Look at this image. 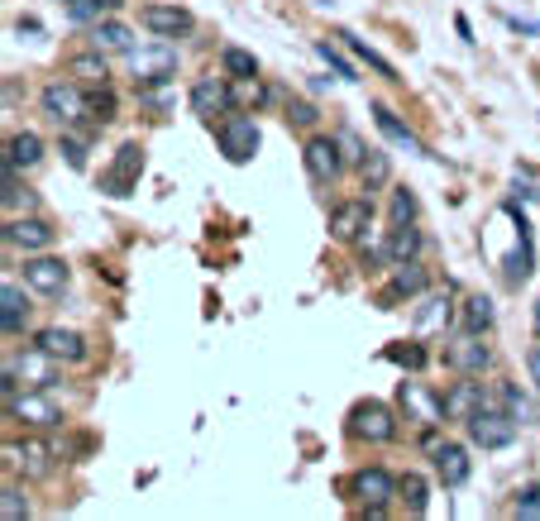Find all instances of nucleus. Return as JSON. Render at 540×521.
Wrapping results in <instances>:
<instances>
[{
	"label": "nucleus",
	"instance_id": "1",
	"mask_svg": "<svg viewBox=\"0 0 540 521\" xmlns=\"http://www.w3.org/2000/svg\"><path fill=\"white\" fill-rule=\"evenodd\" d=\"M125 63H130V77L134 87H153V82H173L177 77V48L158 34L153 44H139L125 53Z\"/></svg>",
	"mask_w": 540,
	"mask_h": 521
},
{
	"label": "nucleus",
	"instance_id": "2",
	"mask_svg": "<svg viewBox=\"0 0 540 521\" xmlns=\"http://www.w3.org/2000/svg\"><path fill=\"white\" fill-rule=\"evenodd\" d=\"M464 426H469V445H478V450H507V445H512V440H517V416L507 412V407H502V402H488V407H483V412H474L469 416V421H464Z\"/></svg>",
	"mask_w": 540,
	"mask_h": 521
},
{
	"label": "nucleus",
	"instance_id": "3",
	"mask_svg": "<svg viewBox=\"0 0 540 521\" xmlns=\"http://www.w3.org/2000/svg\"><path fill=\"white\" fill-rule=\"evenodd\" d=\"M39 106H44V115L53 120V125H82L91 115V96L77 82H48L44 96H39Z\"/></svg>",
	"mask_w": 540,
	"mask_h": 521
},
{
	"label": "nucleus",
	"instance_id": "4",
	"mask_svg": "<svg viewBox=\"0 0 540 521\" xmlns=\"http://www.w3.org/2000/svg\"><path fill=\"white\" fill-rule=\"evenodd\" d=\"M216 139H220V153H225L230 163H249V158L259 153V125H254L249 115H239V110L220 115Z\"/></svg>",
	"mask_w": 540,
	"mask_h": 521
},
{
	"label": "nucleus",
	"instance_id": "5",
	"mask_svg": "<svg viewBox=\"0 0 540 521\" xmlns=\"http://www.w3.org/2000/svg\"><path fill=\"white\" fill-rule=\"evenodd\" d=\"M349 431L359 435V440H368V445H392L397 440V416H392L388 402H359L354 412H349Z\"/></svg>",
	"mask_w": 540,
	"mask_h": 521
},
{
	"label": "nucleus",
	"instance_id": "6",
	"mask_svg": "<svg viewBox=\"0 0 540 521\" xmlns=\"http://www.w3.org/2000/svg\"><path fill=\"white\" fill-rule=\"evenodd\" d=\"M302 158H306V173H311V182H316V187H330V182H335V177L349 168L345 149H340V139H335V134H316V139H306Z\"/></svg>",
	"mask_w": 540,
	"mask_h": 521
},
{
	"label": "nucleus",
	"instance_id": "7",
	"mask_svg": "<svg viewBox=\"0 0 540 521\" xmlns=\"http://www.w3.org/2000/svg\"><path fill=\"white\" fill-rule=\"evenodd\" d=\"M48 388H24L15 392L10 402H5V412L15 416V421H24V426H34V431H53V426H63V412H58V402L53 397H44Z\"/></svg>",
	"mask_w": 540,
	"mask_h": 521
},
{
	"label": "nucleus",
	"instance_id": "8",
	"mask_svg": "<svg viewBox=\"0 0 540 521\" xmlns=\"http://www.w3.org/2000/svg\"><path fill=\"white\" fill-rule=\"evenodd\" d=\"M67 283H72V268L63 259H53V254H29L24 259V287L29 292H39V297H63Z\"/></svg>",
	"mask_w": 540,
	"mask_h": 521
},
{
	"label": "nucleus",
	"instance_id": "9",
	"mask_svg": "<svg viewBox=\"0 0 540 521\" xmlns=\"http://www.w3.org/2000/svg\"><path fill=\"white\" fill-rule=\"evenodd\" d=\"M5 373L15 378V383H24V388H53L58 383V359L48 354V349H24V354H15L10 364H5Z\"/></svg>",
	"mask_w": 540,
	"mask_h": 521
},
{
	"label": "nucleus",
	"instance_id": "10",
	"mask_svg": "<svg viewBox=\"0 0 540 521\" xmlns=\"http://www.w3.org/2000/svg\"><path fill=\"white\" fill-rule=\"evenodd\" d=\"M402 412H407V421H416L421 431H435L440 421H445V397H435L426 383H402Z\"/></svg>",
	"mask_w": 540,
	"mask_h": 521
},
{
	"label": "nucleus",
	"instance_id": "11",
	"mask_svg": "<svg viewBox=\"0 0 540 521\" xmlns=\"http://www.w3.org/2000/svg\"><path fill=\"white\" fill-rule=\"evenodd\" d=\"M445 364H450L454 373H469V378H474V373L493 369V349L483 345V335H478V330H464V335L445 349Z\"/></svg>",
	"mask_w": 540,
	"mask_h": 521
},
{
	"label": "nucleus",
	"instance_id": "12",
	"mask_svg": "<svg viewBox=\"0 0 540 521\" xmlns=\"http://www.w3.org/2000/svg\"><path fill=\"white\" fill-rule=\"evenodd\" d=\"M373 230V201H340L335 211H330V239H340V244H354V239Z\"/></svg>",
	"mask_w": 540,
	"mask_h": 521
},
{
	"label": "nucleus",
	"instance_id": "13",
	"mask_svg": "<svg viewBox=\"0 0 540 521\" xmlns=\"http://www.w3.org/2000/svg\"><path fill=\"white\" fill-rule=\"evenodd\" d=\"M239 101H235V87L225 77H201L192 87V110L201 120H216V115H230Z\"/></svg>",
	"mask_w": 540,
	"mask_h": 521
},
{
	"label": "nucleus",
	"instance_id": "14",
	"mask_svg": "<svg viewBox=\"0 0 540 521\" xmlns=\"http://www.w3.org/2000/svg\"><path fill=\"white\" fill-rule=\"evenodd\" d=\"M5 244H15L24 254H44V249H53V225L39 216H10L5 220Z\"/></svg>",
	"mask_w": 540,
	"mask_h": 521
},
{
	"label": "nucleus",
	"instance_id": "15",
	"mask_svg": "<svg viewBox=\"0 0 540 521\" xmlns=\"http://www.w3.org/2000/svg\"><path fill=\"white\" fill-rule=\"evenodd\" d=\"M139 173H144V149H139V144H125V149L115 153L110 173L101 177V192L106 196H130V187L139 182Z\"/></svg>",
	"mask_w": 540,
	"mask_h": 521
},
{
	"label": "nucleus",
	"instance_id": "16",
	"mask_svg": "<svg viewBox=\"0 0 540 521\" xmlns=\"http://www.w3.org/2000/svg\"><path fill=\"white\" fill-rule=\"evenodd\" d=\"M397 483H402V478H392L383 464H368V469L354 474V498L364 502V507H388V502L397 498Z\"/></svg>",
	"mask_w": 540,
	"mask_h": 521
},
{
	"label": "nucleus",
	"instance_id": "17",
	"mask_svg": "<svg viewBox=\"0 0 540 521\" xmlns=\"http://www.w3.org/2000/svg\"><path fill=\"white\" fill-rule=\"evenodd\" d=\"M139 24L149 29V34H163V39H177V34H192V10H182V5H144L139 10Z\"/></svg>",
	"mask_w": 540,
	"mask_h": 521
},
{
	"label": "nucleus",
	"instance_id": "18",
	"mask_svg": "<svg viewBox=\"0 0 540 521\" xmlns=\"http://www.w3.org/2000/svg\"><path fill=\"white\" fill-rule=\"evenodd\" d=\"M34 345L48 349L58 364H82V359H87V340L67 326H44L39 335H34Z\"/></svg>",
	"mask_w": 540,
	"mask_h": 521
},
{
	"label": "nucleus",
	"instance_id": "19",
	"mask_svg": "<svg viewBox=\"0 0 540 521\" xmlns=\"http://www.w3.org/2000/svg\"><path fill=\"white\" fill-rule=\"evenodd\" d=\"M431 455H435V474H440L445 488H464V483H469L474 464H469V450H464V445H450V440H445V445H435Z\"/></svg>",
	"mask_w": 540,
	"mask_h": 521
},
{
	"label": "nucleus",
	"instance_id": "20",
	"mask_svg": "<svg viewBox=\"0 0 540 521\" xmlns=\"http://www.w3.org/2000/svg\"><path fill=\"white\" fill-rule=\"evenodd\" d=\"M373 125H378V134L388 139V144H397V149H407V153H416V158H435L431 149H426V139H416V134L392 115L388 106H373Z\"/></svg>",
	"mask_w": 540,
	"mask_h": 521
},
{
	"label": "nucleus",
	"instance_id": "21",
	"mask_svg": "<svg viewBox=\"0 0 540 521\" xmlns=\"http://www.w3.org/2000/svg\"><path fill=\"white\" fill-rule=\"evenodd\" d=\"M5 459L15 464V469H24V478H44L48 469H53V450H48L44 440H24V445H5Z\"/></svg>",
	"mask_w": 540,
	"mask_h": 521
},
{
	"label": "nucleus",
	"instance_id": "22",
	"mask_svg": "<svg viewBox=\"0 0 540 521\" xmlns=\"http://www.w3.org/2000/svg\"><path fill=\"white\" fill-rule=\"evenodd\" d=\"M483 407H488L483 383H454V388L445 392V421H469V416L483 412Z\"/></svg>",
	"mask_w": 540,
	"mask_h": 521
},
{
	"label": "nucleus",
	"instance_id": "23",
	"mask_svg": "<svg viewBox=\"0 0 540 521\" xmlns=\"http://www.w3.org/2000/svg\"><path fill=\"white\" fill-rule=\"evenodd\" d=\"M91 48H101V53H130L134 29L120 20H96L91 24Z\"/></svg>",
	"mask_w": 540,
	"mask_h": 521
},
{
	"label": "nucleus",
	"instance_id": "24",
	"mask_svg": "<svg viewBox=\"0 0 540 521\" xmlns=\"http://www.w3.org/2000/svg\"><path fill=\"white\" fill-rule=\"evenodd\" d=\"M24 321H29V297H24V287L5 283L0 287V326H5V335H20Z\"/></svg>",
	"mask_w": 540,
	"mask_h": 521
},
{
	"label": "nucleus",
	"instance_id": "25",
	"mask_svg": "<svg viewBox=\"0 0 540 521\" xmlns=\"http://www.w3.org/2000/svg\"><path fill=\"white\" fill-rule=\"evenodd\" d=\"M411 259H421V230H416V220L388 230V268L392 263H411Z\"/></svg>",
	"mask_w": 540,
	"mask_h": 521
},
{
	"label": "nucleus",
	"instance_id": "26",
	"mask_svg": "<svg viewBox=\"0 0 540 521\" xmlns=\"http://www.w3.org/2000/svg\"><path fill=\"white\" fill-rule=\"evenodd\" d=\"M5 158H10L15 168H39V158H44V139H39L34 130L10 134V144H5Z\"/></svg>",
	"mask_w": 540,
	"mask_h": 521
},
{
	"label": "nucleus",
	"instance_id": "27",
	"mask_svg": "<svg viewBox=\"0 0 540 521\" xmlns=\"http://www.w3.org/2000/svg\"><path fill=\"white\" fill-rule=\"evenodd\" d=\"M67 72L77 77V82H87V87H106V53L101 48H91V53H77L72 63H67Z\"/></svg>",
	"mask_w": 540,
	"mask_h": 521
},
{
	"label": "nucleus",
	"instance_id": "28",
	"mask_svg": "<svg viewBox=\"0 0 540 521\" xmlns=\"http://www.w3.org/2000/svg\"><path fill=\"white\" fill-rule=\"evenodd\" d=\"M397 498L407 502L411 517H426V507H431V483L421 474H402V483H397Z\"/></svg>",
	"mask_w": 540,
	"mask_h": 521
},
{
	"label": "nucleus",
	"instance_id": "29",
	"mask_svg": "<svg viewBox=\"0 0 540 521\" xmlns=\"http://www.w3.org/2000/svg\"><path fill=\"white\" fill-rule=\"evenodd\" d=\"M335 39H340V44H345L349 53L359 58V63H368V67H373L378 77H388V82H402V77H397V67H392L388 58H383V53H373V48H368L364 39H354V34H335Z\"/></svg>",
	"mask_w": 540,
	"mask_h": 521
},
{
	"label": "nucleus",
	"instance_id": "30",
	"mask_svg": "<svg viewBox=\"0 0 540 521\" xmlns=\"http://www.w3.org/2000/svg\"><path fill=\"white\" fill-rule=\"evenodd\" d=\"M220 67H225L230 82H239V77H259V58H254L249 48H235V44L220 48Z\"/></svg>",
	"mask_w": 540,
	"mask_h": 521
},
{
	"label": "nucleus",
	"instance_id": "31",
	"mask_svg": "<svg viewBox=\"0 0 540 521\" xmlns=\"http://www.w3.org/2000/svg\"><path fill=\"white\" fill-rule=\"evenodd\" d=\"M497 402H502V407H507L512 416H517L521 426H536V421H540L536 402H531V397H526L521 388H512V383H502V388H497Z\"/></svg>",
	"mask_w": 540,
	"mask_h": 521
},
{
	"label": "nucleus",
	"instance_id": "32",
	"mask_svg": "<svg viewBox=\"0 0 540 521\" xmlns=\"http://www.w3.org/2000/svg\"><path fill=\"white\" fill-rule=\"evenodd\" d=\"M392 292L402 297H421L426 292V268L411 259V263H392Z\"/></svg>",
	"mask_w": 540,
	"mask_h": 521
},
{
	"label": "nucleus",
	"instance_id": "33",
	"mask_svg": "<svg viewBox=\"0 0 540 521\" xmlns=\"http://www.w3.org/2000/svg\"><path fill=\"white\" fill-rule=\"evenodd\" d=\"M359 177H364V192H378V187H388L392 182V163L383 149H368V158L359 163Z\"/></svg>",
	"mask_w": 540,
	"mask_h": 521
},
{
	"label": "nucleus",
	"instance_id": "34",
	"mask_svg": "<svg viewBox=\"0 0 540 521\" xmlns=\"http://www.w3.org/2000/svg\"><path fill=\"white\" fill-rule=\"evenodd\" d=\"M29 201H34V196H29V187H20V168L5 158V211L15 216V211H20V206H29Z\"/></svg>",
	"mask_w": 540,
	"mask_h": 521
},
{
	"label": "nucleus",
	"instance_id": "35",
	"mask_svg": "<svg viewBox=\"0 0 540 521\" xmlns=\"http://www.w3.org/2000/svg\"><path fill=\"white\" fill-rule=\"evenodd\" d=\"M488 326H493V302L488 297H469L464 302V330H478L483 335Z\"/></svg>",
	"mask_w": 540,
	"mask_h": 521
},
{
	"label": "nucleus",
	"instance_id": "36",
	"mask_svg": "<svg viewBox=\"0 0 540 521\" xmlns=\"http://www.w3.org/2000/svg\"><path fill=\"white\" fill-rule=\"evenodd\" d=\"M445 321H450V302H445V297H426L421 311H416V326H421V330L445 326Z\"/></svg>",
	"mask_w": 540,
	"mask_h": 521
},
{
	"label": "nucleus",
	"instance_id": "37",
	"mask_svg": "<svg viewBox=\"0 0 540 521\" xmlns=\"http://www.w3.org/2000/svg\"><path fill=\"white\" fill-rule=\"evenodd\" d=\"M0 517H5V521H24V517H29V502H24V493L15 488V483H5V493H0Z\"/></svg>",
	"mask_w": 540,
	"mask_h": 521
},
{
	"label": "nucleus",
	"instance_id": "38",
	"mask_svg": "<svg viewBox=\"0 0 540 521\" xmlns=\"http://www.w3.org/2000/svg\"><path fill=\"white\" fill-rule=\"evenodd\" d=\"M316 53H321L325 63L335 67V77H345V82H359V72H354V63H349V58H340V53H335V44H330V39H316Z\"/></svg>",
	"mask_w": 540,
	"mask_h": 521
},
{
	"label": "nucleus",
	"instance_id": "39",
	"mask_svg": "<svg viewBox=\"0 0 540 521\" xmlns=\"http://www.w3.org/2000/svg\"><path fill=\"white\" fill-rule=\"evenodd\" d=\"M416 211H421V206H416V196H411L407 187H397V192H392V225H411Z\"/></svg>",
	"mask_w": 540,
	"mask_h": 521
},
{
	"label": "nucleus",
	"instance_id": "40",
	"mask_svg": "<svg viewBox=\"0 0 540 521\" xmlns=\"http://www.w3.org/2000/svg\"><path fill=\"white\" fill-rule=\"evenodd\" d=\"M63 5H67V20L72 24H96L101 20V10H106L101 0H63Z\"/></svg>",
	"mask_w": 540,
	"mask_h": 521
},
{
	"label": "nucleus",
	"instance_id": "41",
	"mask_svg": "<svg viewBox=\"0 0 540 521\" xmlns=\"http://www.w3.org/2000/svg\"><path fill=\"white\" fill-rule=\"evenodd\" d=\"M335 139H340V149H345V163H354V168H359V163L368 158V144H364V139H359L354 130H340Z\"/></svg>",
	"mask_w": 540,
	"mask_h": 521
},
{
	"label": "nucleus",
	"instance_id": "42",
	"mask_svg": "<svg viewBox=\"0 0 540 521\" xmlns=\"http://www.w3.org/2000/svg\"><path fill=\"white\" fill-rule=\"evenodd\" d=\"M63 153H67V168H72V173H87V144H82V139L63 134Z\"/></svg>",
	"mask_w": 540,
	"mask_h": 521
},
{
	"label": "nucleus",
	"instance_id": "43",
	"mask_svg": "<svg viewBox=\"0 0 540 521\" xmlns=\"http://www.w3.org/2000/svg\"><path fill=\"white\" fill-rule=\"evenodd\" d=\"M287 120H292V125H302V130H311L321 115H316V106H311V101H287Z\"/></svg>",
	"mask_w": 540,
	"mask_h": 521
},
{
	"label": "nucleus",
	"instance_id": "44",
	"mask_svg": "<svg viewBox=\"0 0 540 521\" xmlns=\"http://www.w3.org/2000/svg\"><path fill=\"white\" fill-rule=\"evenodd\" d=\"M87 120H96V125H110V120H115V96H110V91L91 96V115H87Z\"/></svg>",
	"mask_w": 540,
	"mask_h": 521
},
{
	"label": "nucleus",
	"instance_id": "45",
	"mask_svg": "<svg viewBox=\"0 0 540 521\" xmlns=\"http://www.w3.org/2000/svg\"><path fill=\"white\" fill-rule=\"evenodd\" d=\"M517 517H540V488H526V493H517V507H512Z\"/></svg>",
	"mask_w": 540,
	"mask_h": 521
},
{
	"label": "nucleus",
	"instance_id": "46",
	"mask_svg": "<svg viewBox=\"0 0 540 521\" xmlns=\"http://www.w3.org/2000/svg\"><path fill=\"white\" fill-rule=\"evenodd\" d=\"M388 359L407 364V369H421V364H426V349H416V345H407V349H388Z\"/></svg>",
	"mask_w": 540,
	"mask_h": 521
},
{
	"label": "nucleus",
	"instance_id": "47",
	"mask_svg": "<svg viewBox=\"0 0 540 521\" xmlns=\"http://www.w3.org/2000/svg\"><path fill=\"white\" fill-rule=\"evenodd\" d=\"M526 373H531V383H536V397H540V345L526 354Z\"/></svg>",
	"mask_w": 540,
	"mask_h": 521
},
{
	"label": "nucleus",
	"instance_id": "48",
	"mask_svg": "<svg viewBox=\"0 0 540 521\" xmlns=\"http://www.w3.org/2000/svg\"><path fill=\"white\" fill-rule=\"evenodd\" d=\"M454 29H459V39H464V44H474V29H469V20H464V15H454Z\"/></svg>",
	"mask_w": 540,
	"mask_h": 521
},
{
	"label": "nucleus",
	"instance_id": "49",
	"mask_svg": "<svg viewBox=\"0 0 540 521\" xmlns=\"http://www.w3.org/2000/svg\"><path fill=\"white\" fill-rule=\"evenodd\" d=\"M531 321H536V340H540V302H536V311H531Z\"/></svg>",
	"mask_w": 540,
	"mask_h": 521
},
{
	"label": "nucleus",
	"instance_id": "50",
	"mask_svg": "<svg viewBox=\"0 0 540 521\" xmlns=\"http://www.w3.org/2000/svg\"><path fill=\"white\" fill-rule=\"evenodd\" d=\"M101 5H106V10H120V5H125V0H101Z\"/></svg>",
	"mask_w": 540,
	"mask_h": 521
}]
</instances>
